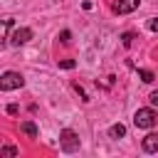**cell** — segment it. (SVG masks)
Listing matches in <instances>:
<instances>
[{"mask_svg": "<svg viewBox=\"0 0 158 158\" xmlns=\"http://www.w3.org/2000/svg\"><path fill=\"white\" fill-rule=\"evenodd\" d=\"M7 114H12V116H15V114H17V104H10V106H7Z\"/></svg>", "mask_w": 158, "mask_h": 158, "instance_id": "cell-18", "label": "cell"}, {"mask_svg": "<svg viewBox=\"0 0 158 158\" xmlns=\"http://www.w3.org/2000/svg\"><path fill=\"white\" fill-rule=\"evenodd\" d=\"M17 153H20V151H17L15 146H2V148H0V156H2V158H15Z\"/></svg>", "mask_w": 158, "mask_h": 158, "instance_id": "cell-9", "label": "cell"}, {"mask_svg": "<svg viewBox=\"0 0 158 158\" xmlns=\"http://www.w3.org/2000/svg\"><path fill=\"white\" fill-rule=\"evenodd\" d=\"M133 40H136V35H133V32H123V35H121V44H123V47H131V44H133Z\"/></svg>", "mask_w": 158, "mask_h": 158, "instance_id": "cell-10", "label": "cell"}, {"mask_svg": "<svg viewBox=\"0 0 158 158\" xmlns=\"http://www.w3.org/2000/svg\"><path fill=\"white\" fill-rule=\"evenodd\" d=\"M123 136H126V126L123 123H114L109 128V138H123Z\"/></svg>", "mask_w": 158, "mask_h": 158, "instance_id": "cell-8", "label": "cell"}, {"mask_svg": "<svg viewBox=\"0 0 158 158\" xmlns=\"http://www.w3.org/2000/svg\"><path fill=\"white\" fill-rule=\"evenodd\" d=\"M74 64H77L74 59H62V62H59V67H62V69H74Z\"/></svg>", "mask_w": 158, "mask_h": 158, "instance_id": "cell-13", "label": "cell"}, {"mask_svg": "<svg viewBox=\"0 0 158 158\" xmlns=\"http://www.w3.org/2000/svg\"><path fill=\"white\" fill-rule=\"evenodd\" d=\"M32 40V30L30 27H17L10 37H7V42L12 44V47H20V44H25V42H30Z\"/></svg>", "mask_w": 158, "mask_h": 158, "instance_id": "cell-4", "label": "cell"}, {"mask_svg": "<svg viewBox=\"0 0 158 158\" xmlns=\"http://www.w3.org/2000/svg\"><path fill=\"white\" fill-rule=\"evenodd\" d=\"M22 84H25V79H22V74H20V72H5V74L0 77V89H2V91L20 89Z\"/></svg>", "mask_w": 158, "mask_h": 158, "instance_id": "cell-3", "label": "cell"}, {"mask_svg": "<svg viewBox=\"0 0 158 158\" xmlns=\"http://www.w3.org/2000/svg\"><path fill=\"white\" fill-rule=\"evenodd\" d=\"M148 30H151V32H158V17H153V20L148 22Z\"/></svg>", "mask_w": 158, "mask_h": 158, "instance_id": "cell-16", "label": "cell"}, {"mask_svg": "<svg viewBox=\"0 0 158 158\" xmlns=\"http://www.w3.org/2000/svg\"><path fill=\"white\" fill-rule=\"evenodd\" d=\"M141 146H143L146 153H158V133H148Z\"/></svg>", "mask_w": 158, "mask_h": 158, "instance_id": "cell-6", "label": "cell"}, {"mask_svg": "<svg viewBox=\"0 0 158 158\" xmlns=\"http://www.w3.org/2000/svg\"><path fill=\"white\" fill-rule=\"evenodd\" d=\"M74 91H77V94L81 96V101H89V96H86V91H84V89H81L79 84H74Z\"/></svg>", "mask_w": 158, "mask_h": 158, "instance_id": "cell-14", "label": "cell"}, {"mask_svg": "<svg viewBox=\"0 0 158 158\" xmlns=\"http://www.w3.org/2000/svg\"><path fill=\"white\" fill-rule=\"evenodd\" d=\"M133 123H136L138 128H153V126L158 123V114H156L153 109H138L136 116H133Z\"/></svg>", "mask_w": 158, "mask_h": 158, "instance_id": "cell-1", "label": "cell"}, {"mask_svg": "<svg viewBox=\"0 0 158 158\" xmlns=\"http://www.w3.org/2000/svg\"><path fill=\"white\" fill-rule=\"evenodd\" d=\"M69 37H72V35H69V32H67V30H64V32H62V35H59V40H62V44H69Z\"/></svg>", "mask_w": 158, "mask_h": 158, "instance_id": "cell-17", "label": "cell"}, {"mask_svg": "<svg viewBox=\"0 0 158 158\" xmlns=\"http://www.w3.org/2000/svg\"><path fill=\"white\" fill-rule=\"evenodd\" d=\"M141 5V0H118V2H114V12L116 15H128V12H133L136 7Z\"/></svg>", "mask_w": 158, "mask_h": 158, "instance_id": "cell-5", "label": "cell"}, {"mask_svg": "<svg viewBox=\"0 0 158 158\" xmlns=\"http://www.w3.org/2000/svg\"><path fill=\"white\" fill-rule=\"evenodd\" d=\"M138 77H141V81H146V84L153 81V72H148V69H138Z\"/></svg>", "mask_w": 158, "mask_h": 158, "instance_id": "cell-11", "label": "cell"}, {"mask_svg": "<svg viewBox=\"0 0 158 158\" xmlns=\"http://www.w3.org/2000/svg\"><path fill=\"white\" fill-rule=\"evenodd\" d=\"M59 146H62L64 153H74V151H79V136L72 128H64L59 133Z\"/></svg>", "mask_w": 158, "mask_h": 158, "instance_id": "cell-2", "label": "cell"}, {"mask_svg": "<svg viewBox=\"0 0 158 158\" xmlns=\"http://www.w3.org/2000/svg\"><path fill=\"white\" fill-rule=\"evenodd\" d=\"M148 101H151V106H158V89H156V91H151Z\"/></svg>", "mask_w": 158, "mask_h": 158, "instance_id": "cell-15", "label": "cell"}, {"mask_svg": "<svg viewBox=\"0 0 158 158\" xmlns=\"http://www.w3.org/2000/svg\"><path fill=\"white\" fill-rule=\"evenodd\" d=\"M10 27H12V17H5V22H2V40H7Z\"/></svg>", "mask_w": 158, "mask_h": 158, "instance_id": "cell-12", "label": "cell"}, {"mask_svg": "<svg viewBox=\"0 0 158 158\" xmlns=\"http://www.w3.org/2000/svg\"><path fill=\"white\" fill-rule=\"evenodd\" d=\"M20 131H22L25 136H30V138H37V126H35L32 121H22V123H20Z\"/></svg>", "mask_w": 158, "mask_h": 158, "instance_id": "cell-7", "label": "cell"}]
</instances>
